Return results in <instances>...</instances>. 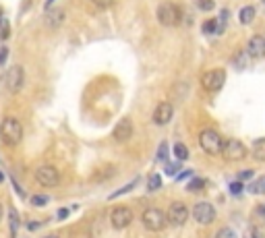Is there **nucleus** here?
<instances>
[{
    "label": "nucleus",
    "instance_id": "obj_15",
    "mask_svg": "<svg viewBox=\"0 0 265 238\" xmlns=\"http://www.w3.org/2000/svg\"><path fill=\"white\" fill-rule=\"evenodd\" d=\"M64 21V11L62 9H48L46 11V17H44V23L48 27H60Z\"/></svg>",
    "mask_w": 265,
    "mask_h": 238
},
{
    "label": "nucleus",
    "instance_id": "obj_20",
    "mask_svg": "<svg viewBox=\"0 0 265 238\" xmlns=\"http://www.w3.org/2000/svg\"><path fill=\"white\" fill-rule=\"evenodd\" d=\"M249 191H251L253 195H265V176H259L257 181L249 187Z\"/></svg>",
    "mask_w": 265,
    "mask_h": 238
},
{
    "label": "nucleus",
    "instance_id": "obj_5",
    "mask_svg": "<svg viewBox=\"0 0 265 238\" xmlns=\"http://www.w3.org/2000/svg\"><path fill=\"white\" fill-rule=\"evenodd\" d=\"M143 224L147 230L151 232H160L166 228V224H168V220H166V214L162 210H157V207H149V210L143 212Z\"/></svg>",
    "mask_w": 265,
    "mask_h": 238
},
{
    "label": "nucleus",
    "instance_id": "obj_43",
    "mask_svg": "<svg viewBox=\"0 0 265 238\" xmlns=\"http://www.w3.org/2000/svg\"><path fill=\"white\" fill-rule=\"evenodd\" d=\"M3 181H5V174H3V172H0V183H3Z\"/></svg>",
    "mask_w": 265,
    "mask_h": 238
},
{
    "label": "nucleus",
    "instance_id": "obj_27",
    "mask_svg": "<svg viewBox=\"0 0 265 238\" xmlns=\"http://www.w3.org/2000/svg\"><path fill=\"white\" fill-rule=\"evenodd\" d=\"M234 67L236 69H245L247 67V54L245 52H236L234 54Z\"/></svg>",
    "mask_w": 265,
    "mask_h": 238
},
{
    "label": "nucleus",
    "instance_id": "obj_18",
    "mask_svg": "<svg viewBox=\"0 0 265 238\" xmlns=\"http://www.w3.org/2000/svg\"><path fill=\"white\" fill-rule=\"evenodd\" d=\"M203 34L205 36H209V34H224L220 23H218V19H209V21L203 23Z\"/></svg>",
    "mask_w": 265,
    "mask_h": 238
},
{
    "label": "nucleus",
    "instance_id": "obj_38",
    "mask_svg": "<svg viewBox=\"0 0 265 238\" xmlns=\"http://www.w3.org/2000/svg\"><path fill=\"white\" fill-rule=\"evenodd\" d=\"M255 216H257V218H259L261 222H265V203L257 207V212H255Z\"/></svg>",
    "mask_w": 265,
    "mask_h": 238
},
{
    "label": "nucleus",
    "instance_id": "obj_35",
    "mask_svg": "<svg viewBox=\"0 0 265 238\" xmlns=\"http://www.w3.org/2000/svg\"><path fill=\"white\" fill-rule=\"evenodd\" d=\"M69 214H71V207H62V210L56 214V220H66V218H69Z\"/></svg>",
    "mask_w": 265,
    "mask_h": 238
},
{
    "label": "nucleus",
    "instance_id": "obj_10",
    "mask_svg": "<svg viewBox=\"0 0 265 238\" xmlns=\"http://www.w3.org/2000/svg\"><path fill=\"white\" fill-rule=\"evenodd\" d=\"M110 222H112V226L116 230H124L132 222V212L128 210V207H124V205H118V207H114L112 214H110Z\"/></svg>",
    "mask_w": 265,
    "mask_h": 238
},
{
    "label": "nucleus",
    "instance_id": "obj_4",
    "mask_svg": "<svg viewBox=\"0 0 265 238\" xmlns=\"http://www.w3.org/2000/svg\"><path fill=\"white\" fill-rule=\"evenodd\" d=\"M224 83H226V73H224V69H211V71L203 73V77H201L203 89H205V92H211V94L220 92V89L224 87Z\"/></svg>",
    "mask_w": 265,
    "mask_h": 238
},
{
    "label": "nucleus",
    "instance_id": "obj_16",
    "mask_svg": "<svg viewBox=\"0 0 265 238\" xmlns=\"http://www.w3.org/2000/svg\"><path fill=\"white\" fill-rule=\"evenodd\" d=\"M255 15H257V9H255V7H245V9H241V13H238V21H241L243 25H249V23L255 19Z\"/></svg>",
    "mask_w": 265,
    "mask_h": 238
},
{
    "label": "nucleus",
    "instance_id": "obj_29",
    "mask_svg": "<svg viewBox=\"0 0 265 238\" xmlns=\"http://www.w3.org/2000/svg\"><path fill=\"white\" fill-rule=\"evenodd\" d=\"M178 170H180V162H168V164H166V174H168V176H172L174 178V174H178Z\"/></svg>",
    "mask_w": 265,
    "mask_h": 238
},
{
    "label": "nucleus",
    "instance_id": "obj_40",
    "mask_svg": "<svg viewBox=\"0 0 265 238\" xmlns=\"http://www.w3.org/2000/svg\"><path fill=\"white\" fill-rule=\"evenodd\" d=\"M27 228H29V230H38V228H40V222H29Z\"/></svg>",
    "mask_w": 265,
    "mask_h": 238
},
{
    "label": "nucleus",
    "instance_id": "obj_31",
    "mask_svg": "<svg viewBox=\"0 0 265 238\" xmlns=\"http://www.w3.org/2000/svg\"><path fill=\"white\" fill-rule=\"evenodd\" d=\"M216 238H238V236H236V232L232 230V228H222V230L216 234Z\"/></svg>",
    "mask_w": 265,
    "mask_h": 238
},
{
    "label": "nucleus",
    "instance_id": "obj_7",
    "mask_svg": "<svg viewBox=\"0 0 265 238\" xmlns=\"http://www.w3.org/2000/svg\"><path fill=\"white\" fill-rule=\"evenodd\" d=\"M36 183L42 185V187L52 189V187H56L60 183V174H58V170L54 166H40L36 170Z\"/></svg>",
    "mask_w": 265,
    "mask_h": 238
},
{
    "label": "nucleus",
    "instance_id": "obj_26",
    "mask_svg": "<svg viewBox=\"0 0 265 238\" xmlns=\"http://www.w3.org/2000/svg\"><path fill=\"white\" fill-rule=\"evenodd\" d=\"M137 187V181H132V183H128L126 187H122V189H118L116 193H112L108 199H116V197H120V195H124V193H128V191H132V189H135Z\"/></svg>",
    "mask_w": 265,
    "mask_h": 238
},
{
    "label": "nucleus",
    "instance_id": "obj_17",
    "mask_svg": "<svg viewBox=\"0 0 265 238\" xmlns=\"http://www.w3.org/2000/svg\"><path fill=\"white\" fill-rule=\"evenodd\" d=\"M253 156H255L257 162H265V139L255 141V145H253Z\"/></svg>",
    "mask_w": 265,
    "mask_h": 238
},
{
    "label": "nucleus",
    "instance_id": "obj_28",
    "mask_svg": "<svg viewBox=\"0 0 265 238\" xmlns=\"http://www.w3.org/2000/svg\"><path fill=\"white\" fill-rule=\"evenodd\" d=\"M214 7H216L214 0H197V9L199 11H205L207 13V11H214Z\"/></svg>",
    "mask_w": 265,
    "mask_h": 238
},
{
    "label": "nucleus",
    "instance_id": "obj_33",
    "mask_svg": "<svg viewBox=\"0 0 265 238\" xmlns=\"http://www.w3.org/2000/svg\"><path fill=\"white\" fill-rule=\"evenodd\" d=\"M91 3H93L95 7H99V9H108V7L114 5V0H91Z\"/></svg>",
    "mask_w": 265,
    "mask_h": 238
},
{
    "label": "nucleus",
    "instance_id": "obj_44",
    "mask_svg": "<svg viewBox=\"0 0 265 238\" xmlns=\"http://www.w3.org/2000/svg\"><path fill=\"white\" fill-rule=\"evenodd\" d=\"M0 220H3V205H0Z\"/></svg>",
    "mask_w": 265,
    "mask_h": 238
},
{
    "label": "nucleus",
    "instance_id": "obj_34",
    "mask_svg": "<svg viewBox=\"0 0 265 238\" xmlns=\"http://www.w3.org/2000/svg\"><path fill=\"white\" fill-rule=\"evenodd\" d=\"M247 238H263V232L255 226V228H251V230L247 232Z\"/></svg>",
    "mask_w": 265,
    "mask_h": 238
},
{
    "label": "nucleus",
    "instance_id": "obj_24",
    "mask_svg": "<svg viewBox=\"0 0 265 238\" xmlns=\"http://www.w3.org/2000/svg\"><path fill=\"white\" fill-rule=\"evenodd\" d=\"M205 189V181L203 178H193V181L189 183V191L191 193H201Z\"/></svg>",
    "mask_w": 265,
    "mask_h": 238
},
{
    "label": "nucleus",
    "instance_id": "obj_1",
    "mask_svg": "<svg viewBox=\"0 0 265 238\" xmlns=\"http://www.w3.org/2000/svg\"><path fill=\"white\" fill-rule=\"evenodd\" d=\"M0 139L5 145H19L23 139V127L15 116H7L3 123H0Z\"/></svg>",
    "mask_w": 265,
    "mask_h": 238
},
{
    "label": "nucleus",
    "instance_id": "obj_39",
    "mask_svg": "<svg viewBox=\"0 0 265 238\" xmlns=\"http://www.w3.org/2000/svg\"><path fill=\"white\" fill-rule=\"evenodd\" d=\"M189 176H193V172H189V170H187V172H182L180 176H176V181H184V178H189Z\"/></svg>",
    "mask_w": 265,
    "mask_h": 238
},
{
    "label": "nucleus",
    "instance_id": "obj_22",
    "mask_svg": "<svg viewBox=\"0 0 265 238\" xmlns=\"http://www.w3.org/2000/svg\"><path fill=\"white\" fill-rule=\"evenodd\" d=\"M174 156H176L178 162H184L189 158V150H187L182 143H174Z\"/></svg>",
    "mask_w": 265,
    "mask_h": 238
},
{
    "label": "nucleus",
    "instance_id": "obj_45",
    "mask_svg": "<svg viewBox=\"0 0 265 238\" xmlns=\"http://www.w3.org/2000/svg\"><path fill=\"white\" fill-rule=\"evenodd\" d=\"M52 3H54V0H48V3H46V7H50V5H52Z\"/></svg>",
    "mask_w": 265,
    "mask_h": 238
},
{
    "label": "nucleus",
    "instance_id": "obj_32",
    "mask_svg": "<svg viewBox=\"0 0 265 238\" xmlns=\"http://www.w3.org/2000/svg\"><path fill=\"white\" fill-rule=\"evenodd\" d=\"M243 189H245V187H243L241 181H236V183H232V185H230V193H232V195H236V197L243 195Z\"/></svg>",
    "mask_w": 265,
    "mask_h": 238
},
{
    "label": "nucleus",
    "instance_id": "obj_8",
    "mask_svg": "<svg viewBox=\"0 0 265 238\" xmlns=\"http://www.w3.org/2000/svg\"><path fill=\"white\" fill-rule=\"evenodd\" d=\"M166 220H168V224L174 226V228L182 226V224L189 220V207H187L184 203H180V201L172 203V205L168 207V214H166Z\"/></svg>",
    "mask_w": 265,
    "mask_h": 238
},
{
    "label": "nucleus",
    "instance_id": "obj_37",
    "mask_svg": "<svg viewBox=\"0 0 265 238\" xmlns=\"http://www.w3.org/2000/svg\"><path fill=\"white\" fill-rule=\"evenodd\" d=\"M249 178H253V170H245V172H238V181H249Z\"/></svg>",
    "mask_w": 265,
    "mask_h": 238
},
{
    "label": "nucleus",
    "instance_id": "obj_25",
    "mask_svg": "<svg viewBox=\"0 0 265 238\" xmlns=\"http://www.w3.org/2000/svg\"><path fill=\"white\" fill-rule=\"evenodd\" d=\"M155 158H157V162H168V143H162L160 145Z\"/></svg>",
    "mask_w": 265,
    "mask_h": 238
},
{
    "label": "nucleus",
    "instance_id": "obj_19",
    "mask_svg": "<svg viewBox=\"0 0 265 238\" xmlns=\"http://www.w3.org/2000/svg\"><path fill=\"white\" fill-rule=\"evenodd\" d=\"M11 36V23L9 19L3 17V9H0V40H9Z\"/></svg>",
    "mask_w": 265,
    "mask_h": 238
},
{
    "label": "nucleus",
    "instance_id": "obj_42",
    "mask_svg": "<svg viewBox=\"0 0 265 238\" xmlns=\"http://www.w3.org/2000/svg\"><path fill=\"white\" fill-rule=\"evenodd\" d=\"M46 238H58V236H56V234H48Z\"/></svg>",
    "mask_w": 265,
    "mask_h": 238
},
{
    "label": "nucleus",
    "instance_id": "obj_13",
    "mask_svg": "<svg viewBox=\"0 0 265 238\" xmlns=\"http://www.w3.org/2000/svg\"><path fill=\"white\" fill-rule=\"evenodd\" d=\"M247 54L251 58H255V61H259V58L265 56V38L263 36H253L247 44Z\"/></svg>",
    "mask_w": 265,
    "mask_h": 238
},
{
    "label": "nucleus",
    "instance_id": "obj_3",
    "mask_svg": "<svg viewBox=\"0 0 265 238\" xmlns=\"http://www.w3.org/2000/svg\"><path fill=\"white\" fill-rule=\"evenodd\" d=\"M180 17H182V11L178 5L174 3H164L160 9H157V21L164 25V27H174L180 23Z\"/></svg>",
    "mask_w": 265,
    "mask_h": 238
},
{
    "label": "nucleus",
    "instance_id": "obj_41",
    "mask_svg": "<svg viewBox=\"0 0 265 238\" xmlns=\"http://www.w3.org/2000/svg\"><path fill=\"white\" fill-rule=\"evenodd\" d=\"M13 187H15V191H17V193H19L21 197H25V191H23V189H21V187H19V185H17L15 181H13Z\"/></svg>",
    "mask_w": 265,
    "mask_h": 238
},
{
    "label": "nucleus",
    "instance_id": "obj_12",
    "mask_svg": "<svg viewBox=\"0 0 265 238\" xmlns=\"http://www.w3.org/2000/svg\"><path fill=\"white\" fill-rule=\"evenodd\" d=\"M172 116H174V108H172V104L162 102V104H157L155 110H153V123H155L157 127H166V125H168V123L172 121Z\"/></svg>",
    "mask_w": 265,
    "mask_h": 238
},
{
    "label": "nucleus",
    "instance_id": "obj_6",
    "mask_svg": "<svg viewBox=\"0 0 265 238\" xmlns=\"http://www.w3.org/2000/svg\"><path fill=\"white\" fill-rule=\"evenodd\" d=\"M193 218L197 224H201V226H209L214 220H216V210H214V205L207 203V201H201V203H197L193 207Z\"/></svg>",
    "mask_w": 265,
    "mask_h": 238
},
{
    "label": "nucleus",
    "instance_id": "obj_36",
    "mask_svg": "<svg viewBox=\"0 0 265 238\" xmlns=\"http://www.w3.org/2000/svg\"><path fill=\"white\" fill-rule=\"evenodd\" d=\"M7 58H9V48L7 46H0V67L5 65Z\"/></svg>",
    "mask_w": 265,
    "mask_h": 238
},
{
    "label": "nucleus",
    "instance_id": "obj_2",
    "mask_svg": "<svg viewBox=\"0 0 265 238\" xmlns=\"http://www.w3.org/2000/svg\"><path fill=\"white\" fill-rule=\"evenodd\" d=\"M199 145H201V150H203L205 154L218 156V154H222V150H224V139H222V135H220L218 131L205 129V131H201V135H199Z\"/></svg>",
    "mask_w": 265,
    "mask_h": 238
},
{
    "label": "nucleus",
    "instance_id": "obj_11",
    "mask_svg": "<svg viewBox=\"0 0 265 238\" xmlns=\"http://www.w3.org/2000/svg\"><path fill=\"white\" fill-rule=\"evenodd\" d=\"M23 83H25V73L19 65L11 67L9 73H7V89L11 94H19L23 89Z\"/></svg>",
    "mask_w": 265,
    "mask_h": 238
},
{
    "label": "nucleus",
    "instance_id": "obj_30",
    "mask_svg": "<svg viewBox=\"0 0 265 238\" xmlns=\"http://www.w3.org/2000/svg\"><path fill=\"white\" fill-rule=\"evenodd\" d=\"M48 201H50L48 195H33V197H31V203L36 205V207H44Z\"/></svg>",
    "mask_w": 265,
    "mask_h": 238
},
{
    "label": "nucleus",
    "instance_id": "obj_9",
    "mask_svg": "<svg viewBox=\"0 0 265 238\" xmlns=\"http://www.w3.org/2000/svg\"><path fill=\"white\" fill-rule=\"evenodd\" d=\"M222 154H224V158H226L228 162H238V160H245L247 147H245V143H241L238 139H230V141H226Z\"/></svg>",
    "mask_w": 265,
    "mask_h": 238
},
{
    "label": "nucleus",
    "instance_id": "obj_14",
    "mask_svg": "<svg viewBox=\"0 0 265 238\" xmlns=\"http://www.w3.org/2000/svg\"><path fill=\"white\" fill-rule=\"evenodd\" d=\"M130 135H132V123L128 121V118H122V121L116 125V129H114V139L118 143H124V141L130 139Z\"/></svg>",
    "mask_w": 265,
    "mask_h": 238
},
{
    "label": "nucleus",
    "instance_id": "obj_23",
    "mask_svg": "<svg viewBox=\"0 0 265 238\" xmlns=\"http://www.w3.org/2000/svg\"><path fill=\"white\" fill-rule=\"evenodd\" d=\"M160 187H162V176H160V174L149 176V181H147V191H149V193H155Z\"/></svg>",
    "mask_w": 265,
    "mask_h": 238
},
{
    "label": "nucleus",
    "instance_id": "obj_21",
    "mask_svg": "<svg viewBox=\"0 0 265 238\" xmlns=\"http://www.w3.org/2000/svg\"><path fill=\"white\" fill-rule=\"evenodd\" d=\"M9 226H11V234L13 236H17V232H19V216H17V212L13 210H9Z\"/></svg>",
    "mask_w": 265,
    "mask_h": 238
}]
</instances>
